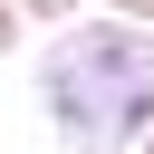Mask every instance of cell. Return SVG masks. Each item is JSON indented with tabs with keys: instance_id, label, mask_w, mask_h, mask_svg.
<instances>
[{
	"instance_id": "6da1fadb",
	"label": "cell",
	"mask_w": 154,
	"mask_h": 154,
	"mask_svg": "<svg viewBox=\"0 0 154 154\" xmlns=\"http://www.w3.org/2000/svg\"><path fill=\"white\" fill-rule=\"evenodd\" d=\"M38 116L58 125V144L67 154H116V144H135V125L154 116V29H135V19H67L58 38H48V58H38Z\"/></svg>"
},
{
	"instance_id": "7a4b0ae2",
	"label": "cell",
	"mask_w": 154,
	"mask_h": 154,
	"mask_svg": "<svg viewBox=\"0 0 154 154\" xmlns=\"http://www.w3.org/2000/svg\"><path fill=\"white\" fill-rule=\"evenodd\" d=\"M77 10H87V0H19V19H48V29H67Z\"/></svg>"
},
{
	"instance_id": "3957f363",
	"label": "cell",
	"mask_w": 154,
	"mask_h": 154,
	"mask_svg": "<svg viewBox=\"0 0 154 154\" xmlns=\"http://www.w3.org/2000/svg\"><path fill=\"white\" fill-rule=\"evenodd\" d=\"M106 19H135V29H154V0H96Z\"/></svg>"
},
{
	"instance_id": "277c9868",
	"label": "cell",
	"mask_w": 154,
	"mask_h": 154,
	"mask_svg": "<svg viewBox=\"0 0 154 154\" xmlns=\"http://www.w3.org/2000/svg\"><path fill=\"white\" fill-rule=\"evenodd\" d=\"M19 29H29V19H19V0H0V58L19 48Z\"/></svg>"
},
{
	"instance_id": "5b68a950",
	"label": "cell",
	"mask_w": 154,
	"mask_h": 154,
	"mask_svg": "<svg viewBox=\"0 0 154 154\" xmlns=\"http://www.w3.org/2000/svg\"><path fill=\"white\" fill-rule=\"evenodd\" d=\"M135 154H154V116H144V125H135Z\"/></svg>"
}]
</instances>
